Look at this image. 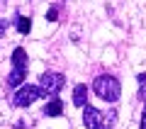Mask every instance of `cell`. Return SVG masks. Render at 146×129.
<instances>
[{"instance_id": "obj_12", "label": "cell", "mask_w": 146, "mask_h": 129, "mask_svg": "<svg viewBox=\"0 0 146 129\" xmlns=\"http://www.w3.org/2000/svg\"><path fill=\"white\" fill-rule=\"evenodd\" d=\"M139 129H146V107H144V114H141V127Z\"/></svg>"}, {"instance_id": "obj_11", "label": "cell", "mask_w": 146, "mask_h": 129, "mask_svg": "<svg viewBox=\"0 0 146 129\" xmlns=\"http://www.w3.org/2000/svg\"><path fill=\"white\" fill-rule=\"evenodd\" d=\"M136 80H139V85L144 88V85H146V73H139V76H136Z\"/></svg>"}, {"instance_id": "obj_9", "label": "cell", "mask_w": 146, "mask_h": 129, "mask_svg": "<svg viewBox=\"0 0 146 129\" xmlns=\"http://www.w3.org/2000/svg\"><path fill=\"white\" fill-rule=\"evenodd\" d=\"M117 124V110H110L105 112V119H102V129H112Z\"/></svg>"}, {"instance_id": "obj_10", "label": "cell", "mask_w": 146, "mask_h": 129, "mask_svg": "<svg viewBox=\"0 0 146 129\" xmlns=\"http://www.w3.org/2000/svg\"><path fill=\"white\" fill-rule=\"evenodd\" d=\"M56 17H58V10H56V7H49V10H46V20L49 22H56Z\"/></svg>"}, {"instance_id": "obj_4", "label": "cell", "mask_w": 146, "mask_h": 129, "mask_svg": "<svg viewBox=\"0 0 146 129\" xmlns=\"http://www.w3.org/2000/svg\"><path fill=\"white\" fill-rule=\"evenodd\" d=\"M66 85V76L63 73H56V71H49V73H42V78H39V88L44 90V95H58L61 93V88Z\"/></svg>"}, {"instance_id": "obj_2", "label": "cell", "mask_w": 146, "mask_h": 129, "mask_svg": "<svg viewBox=\"0 0 146 129\" xmlns=\"http://www.w3.org/2000/svg\"><path fill=\"white\" fill-rule=\"evenodd\" d=\"M27 68H29V59H27V51L22 47H17L12 51V71L7 76V88H20L25 85V78H27Z\"/></svg>"}, {"instance_id": "obj_1", "label": "cell", "mask_w": 146, "mask_h": 129, "mask_svg": "<svg viewBox=\"0 0 146 129\" xmlns=\"http://www.w3.org/2000/svg\"><path fill=\"white\" fill-rule=\"evenodd\" d=\"M93 90L100 100L105 102H117L122 98V83L117 80L115 76H110V73H102L93 80Z\"/></svg>"}, {"instance_id": "obj_8", "label": "cell", "mask_w": 146, "mask_h": 129, "mask_svg": "<svg viewBox=\"0 0 146 129\" xmlns=\"http://www.w3.org/2000/svg\"><path fill=\"white\" fill-rule=\"evenodd\" d=\"M15 27H17V32H20V34H29L32 20H29V17H25V15H17V17H15Z\"/></svg>"}, {"instance_id": "obj_3", "label": "cell", "mask_w": 146, "mask_h": 129, "mask_svg": "<svg viewBox=\"0 0 146 129\" xmlns=\"http://www.w3.org/2000/svg\"><path fill=\"white\" fill-rule=\"evenodd\" d=\"M39 98H46L39 85H20L17 93L12 95V105H15V107H29V105L36 102Z\"/></svg>"}, {"instance_id": "obj_13", "label": "cell", "mask_w": 146, "mask_h": 129, "mask_svg": "<svg viewBox=\"0 0 146 129\" xmlns=\"http://www.w3.org/2000/svg\"><path fill=\"white\" fill-rule=\"evenodd\" d=\"M5 27H7V20H0V34L5 32Z\"/></svg>"}, {"instance_id": "obj_6", "label": "cell", "mask_w": 146, "mask_h": 129, "mask_svg": "<svg viewBox=\"0 0 146 129\" xmlns=\"http://www.w3.org/2000/svg\"><path fill=\"white\" fill-rule=\"evenodd\" d=\"M73 105L76 107H85L88 105V85L85 83H78L73 88Z\"/></svg>"}, {"instance_id": "obj_5", "label": "cell", "mask_w": 146, "mask_h": 129, "mask_svg": "<svg viewBox=\"0 0 146 129\" xmlns=\"http://www.w3.org/2000/svg\"><path fill=\"white\" fill-rule=\"evenodd\" d=\"M102 119H105V112H100L98 107H93V105H85L83 107V124H85V129H102Z\"/></svg>"}, {"instance_id": "obj_7", "label": "cell", "mask_w": 146, "mask_h": 129, "mask_svg": "<svg viewBox=\"0 0 146 129\" xmlns=\"http://www.w3.org/2000/svg\"><path fill=\"white\" fill-rule=\"evenodd\" d=\"M61 112H63V102L58 98H51L44 105V117H61Z\"/></svg>"}]
</instances>
